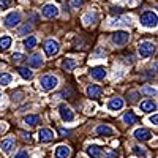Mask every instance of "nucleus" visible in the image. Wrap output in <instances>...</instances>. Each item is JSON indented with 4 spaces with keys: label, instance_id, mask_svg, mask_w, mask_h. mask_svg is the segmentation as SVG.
I'll return each instance as SVG.
<instances>
[{
    "label": "nucleus",
    "instance_id": "aec40b11",
    "mask_svg": "<svg viewBox=\"0 0 158 158\" xmlns=\"http://www.w3.org/2000/svg\"><path fill=\"white\" fill-rule=\"evenodd\" d=\"M97 19H98V15L95 11H89V13H85V15L82 16V22L84 24H95L97 22Z\"/></svg>",
    "mask_w": 158,
    "mask_h": 158
},
{
    "label": "nucleus",
    "instance_id": "58836bf2",
    "mask_svg": "<svg viewBox=\"0 0 158 158\" xmlns=\"http://www.w3.org/2000/svg\"><path fill=\"white\" fill-rule=\"evenodd\" d=\"M24 139L25 141H30V135H24Z\"/></svg>",
    "mask_w": 158,
    "mask_h": 158
},
{
    "label": "nucleus",
    "instance_id": "6e6552de",
    "mask_svg": "<svg viewBox=\"0 0 158 158\" xmlns=\"http://www.w3.org/2000/svg\"><path fill=\"white\" fill-rule=\"evenodd\" d=\"M59 114H60L63 122H73L74 120V112L71 111V108L67 106V104H60L59 106Z\"/></svg>",
    "mask_w": 158,
    "mask_h": 158
},
{
    "label": "nucleus",
    "instance_id": "6ab92c4d",
    "mask_svg": "<svg viewBox=\"0 0 158 158\" xmlns=\"http://www.w3.org/2000/svg\"><path fill=\"white\" fill-rule=\"evenodd\" d=\"M87 153L92 158H101L103 156V149L98 147V146H89L87 147Z\"/></svg>",
    "mask_w": 158,
    "mask_h": 158
},
{
    "label": "nucleus",
    "instance_id": "20e7f679",
    "mask_svg": "<svg viewBox=\"0 0 158 158\" xmlns=\"http://www.w3.org/2000/svg\"><path fill=\"white\" fill-rule=\"evenodd\" d=\"M130 41V33L125 30H117L112 33V43L117 46H125Z\"/></svg>",
    "mask_w": 158,
    "mask_h": 158
},
{
    "label": "nucleus",
    "instance_id": "cd10ccee",
    "mask_svg": "<svg viewBox=\"0 0 158 158\" xmlns=\"http://www.w3.org/2000/svg\"><path fill=\"white\" fill-rule=\"evenodd\" d=\"M11 74H8V73H3V74H0V85H8L10 82H11Z\"/></svg>",
    "mask_w": 158,
    "mask_h": 158
},
{
    "label": "nucleus",
    "instance_id": "412c9836",
    "mask_svg": "<svg viewBox=\"0 0 158 158\" xmlns=\"http://www.w3.org/2000/svg\"><path fill=\"white\" fill-rule=\"evenodd\" d=\"M76 67H77V62H76L74 59H65L63 63H62V68L67 70V71H71V70H74Z\"/></svg>",
    "mask_w": 158,
    "mask_h": 158
},
{
    "label": "nucleus",
    "instance_id": "5701e85b",
    "mask_svg": "<svg viewBox=\"0 0 158 158\" xmlns=\"http://www.w3.org/2000/svg\"><path fill=\"white\" fill-rule=\"evenodd\" d=\"M36 43H38L36 36H29V38L24 41V48H25V49H33V48L36 46Z\"/></svg>",
    "mask_w": 158,
    "mask_h": 158
},
{
    "label": "nucleus",
    "instance_id": "f704fd0d",
    "mask_svg": "<svg viewBox=\"0 0 158 158\" xmlns=\"http://www.w3.org/2000/svg\"><path fill=\"white\" fill-rule=\"evenodd\" d=\"M104 158H118V155H117V152H115V150H112V152H109V153L104 155Z\"/></svg>",
    "mask_w": 158,
    "mask_h": 158
},
{
    "label": "nucleus",
    "instance_id": "e433bc0d",
    "mask_svg": "<svg viewBox=\"0 0 158 158\" xmlns=\"http://www.w3.org/2000/svg\"><path fill=\"white\" fill-rule=\"evenodd\" d=\"M149 120H150V123H152V125H156V122H158V117H156V114H155V115H152V117L149 118Z\"/></svg>",
    "mask_w": 158,
    "mask_h": 158
},
{
    "label": "nucleus",
    "instance_id": "473e14b6",
    "mask_svg": "<svg viewBox=\"0 0 158 158\" xmlns=\"http://www.w3.org/2000/svg\"><path fill=\"white\" fill-rule=\"evenodd\" d=\"M13 3V0H0V6L2 8H8Z\"/></svg>",
    "mask_w": 158,
    "mask_h": 158
},
{
    "label": "nucleus",
    "instance_id": "c756f323",
    "mask_svg": "<svg viewBox=\"0 0 158 158\" xmlns=\"http://www.w3.org/2000/svg\"><path fill=\"white\" fill-rule=\"evenodd\" d=\"M142 94L150 95V97H155V95H156V90L152 89V87H146V89H142Z\"/></svg>",
    "mask_w": 158,
    "mask_h": 158
},
{
    "label": "nucleus",
    "instance_id": "f03ea898",
    "mask_svg": "<svg viewBox=\"0 0 158 158\" xmlns=\"http://www.w3.org/2000/svg\"><path fill=\"white\" fill-rule=\"evenodd\" d=\"M19 22H21V13H18V11H13V13H10V15H6L3 18V25L8 27V29L18 27Z\"/></svg>",
    "mask_w": 158,
    "mask_h": 158
},
{
    "label": "nucleus",
    "instance_id": "9d476101",
    "mask_svg": "<svg viewBox=\"0 0 158 158\" xmlns=\"http://www.w3.org/2000/svg\"><path fill=\"white\" fill-rule=\"evenodd\" d=\"M123 100L120 98V97H114V98H111L109 100V103H108V109L109 111H120L122 108H123Z\"/></svg>",
    "mask_w": 158,
    "mask_h": 158
},
{
    "label": "nucleus",
    "instance_id": "a211bd4d",
    "mask_svg": "<svg viewBox=\"0 0 158 158\" xmlns=\"http://www.w3.org/2000/svg\"><path fill=\"white\" fill-rule=\"evenodd\" d=\"M0 147H2V150H3V152H6V153H8L13 147H15V138L10 136V138L3 139L2 142H0Z\"/></svg>",
    "mask_w": 158,
    "mask_h": 158
},
{
    "label": "nucleus",
    "instance_id": "f257e3e1",
    "mask_svg": "<svg viewBox=\"0 0 158 158\" xmlns=\"http://www.w3.org/2000/svg\"><path fill=\"white\" fill-rule=\"evenodd\" d=\"M59 84V79L52 74H44L41 79H40V87H41L44 92H49L52 89H56Z\"/></svg>",
    "mask_w": 158,
    "mask_h": 158
},
{
    "label": "nucleus",
    "instance_id": "f8f14e48",
    "mask_svg": "<svg viewBox=\"0 0 158 158\" xmlns=\"http://www.w3.org/2000/svg\"><path fill=\"white\" fill-rule=\"evenodd\" d=\"M95 133L98 135V136H114V128L112 127H109V125H100V127H97L95 128Z\"/></svg>",
    "mask_w": 158,
    "mask_h": 158
},
{
    "label": "nucleus",
    "instance_id": "c85d7f7f",
    "mask_svg": "<svg viewBox=\"0 0 158 158\" xmlns=\"http://www.w3.org/2000/svg\"><path fill=\"white\" fill-rule=\"evenodd\" d=\"M13 62H15V63H19V62H24L25 60V57L22 56V54H19V52H16V54H13Z\"/></svg>",
    "mask_w": 158,
    "mask_h": 158
},
{
    "label": "nucleus",
    "instance_id": "39448f33",
    "mask_svg": "<svg viewBox=\"0 0 158 158\" xmlns=\"http://www.w3.org/2000/svg\"><path fill=\"white\" fill-rule=\"evenodd\" d=\"M153 52H155V44L152 41H142L139 44V54H141V57H144V59L150 57Z\"/></svg>",
    "mask_w": 158,
    "mask_h": 158
},
{
    "label": "nucleus",
    "instance_id": "c9c22d12",
    "mask_svg": "<svg viewBox=\"0 0 158 158\" xmlns=\"http://www.w3.org/2000/svg\"><path fill=\"white\" fill-rule=\"evenodd\" d=\"M71 2H73V6L79 8V6H82V3H84V0H71Z\"/></svg>",
    "mask_w": 158,
    "mask_h": 158
},
{
    "label": "nucleus",
    "instance_id": "dca6fc26",
    "mask_svg": "<svg viewBox=\"0 0 158 158\" xmlns=\"http://www.w3.org/2000/svg\"><path fill=\"white\" fill-rule=\"evenodd\" d=\"M87 95H89L90 98H98V97L101 95V87L97 85V84H90V85L87 87Z\"/></svg>",
    "mask_w": 158,
    "mask_h": 158
},
{
    "label": "nucleus",
    "instance_id": "1a4fd4ad",
    "mask_svg": "<svg viewBox=\"0 0 158 158\" xmlns=\"http://www.w3.org/2000/svg\"><path fill=\"white\" fill-rule=\"evenodd\" d=\"M54 138H56L54 131L49 130V128H41V130L38 131V139L41 141V142H51Z\"/></svg>",
    "mask_w": 158,
    "mask_h": 158
},
{
    "label": "nucleus",
    "instance_id": "72a5a7b5",
    "mask_svg": "<svg viewBox=\"0 0 158 158\" xmlns=\"http://www.w3.org/2000/svg\"><path fill=\"white\" fill-rule=\"evenodd\" d=\"M15 158H29V153L25 152V150H21V152H19V153H18Z\"/></svg>",
    "mask_w": 158,
    "mask_h": 158
},
{
    "label": "nucleus",
    "instance_id": "a878e982",
    "mask_svg": "<svg viewBox=\"0 0 158 158\" xmlns=\"http://www.w3.org/2000/svg\"><path fill=\"white\" fill-rule=\"evenodd\" d=\"M10 46H11V38L10 36H2V38H0V49L5 51Z\"/></svg>",
    "mask_w": 158,
    "mask_h": 158
},
{
    "label": "nucleus",
    "instance_id": "7c9ffc66",
    "mask_svg": "<svg viewBox=\"0 0 158 158\" xmlns=\"http://www.w3.org/2000/svg\"><path fill=\"white\" fill-rule=\"evenodd\" d=\"M30 30H32V25H30V24H25L24 27H22V29L19 30V36L25 35V33H27V32H30Z\"/></svg>",
    "mask_w": 158,
    "mask_h": 158
},
{
    "label": "nucleus",
    "instance_id": "bb28decb",
    "mask_svg": "<svg viewBox=\"0 0 158 158\" xmlns=\"http://www.w3.org/2000/svg\"><path fill=\"white\" fill-rule=\"evenodd\" d=\"M127 97H128V101H130V103H136V101L139 100V92H136V90H130L128 94H127Z\"/></svg>",
    "mask_w": 158,
    "mask_h": 158
},
{
    "label": "nucleus",
    "instance_id": "4be33fe9",
    "mask_svg": "<svg viewBox=\"0 0 158 158\" xmlns=\"http://www.w3.org/2000/svg\"><path fill=\"white\" fill-rule=\"evenodd\" d=\"M24 122L27 123L29 127H36L38 123H40V115H35V114H32V115H27L24 118Z\"/></svg>",
    "mask_w": 158,
    "mask_h": 158
},
{
    "label": "nucleus",
    "instance_id": "2f4dec72",
    "mask_svg": "<svg viewBox=\"0 0 158 158\" xmlns=\"http://www.w3.org/2000/svg\"><path fill=\"white\" fill-rule=\"evenodd\" d=\"M133 152L136 153V155H141V156H146V150H144L142 147H133Z\"/></svg>",
    "mask_w": 158,
    "mask_h": 158
},
{
    "label": "nucleus",
    "instance_id": "7ed1b4c3",
    "mask_svg": "<svg viewBox=\"0 0 158 158\" xmlns=\"http://www.w3.org/2000/svg\"><path fill=\"white\" fill-rule=\"evenodd\" d=\"M156 15L152 11H146L144 15L141 16V24L144 25V27H147V29H153L156 27Z\"/></svg>",
    "mask_w": 158,
    "mask_h": 158
},
{
    "label": "nucleus",
    "instance_id": "2eb2a0df",
    "mask_svg": "<svg viewBox=\"0 0 158 158\" xmlns=\"http://www.w3.org/2000/svg\"><path fill=\"white\" fill-rule=\"evenodd\" d=\"M71 155V149L68 146H59L56 149V158H68Z\"/></svg>",
    "mask_w": 158,
    "mask_h": 158
},
{
    "label": "nucleus",
    "instance_id": "423d86ee",
    "mask_svg": "<svg viewBox=\"0 0 158 158\" xmlns=\"http://www.w3.org/2000/svg\"><path fill=\"white\" fill-rule=\"evenodd\" d=\"M59 51H60V48H59V43L56 41V40H48V41L44 43V52L49 56V57H54V56H57L59 54Z\"/></svg>",
    "mask_w": 158,
    "mask_h": 158
},
{
    "label": "nucleus",
    "instance_id": "ddd939ff",
    "mask_svg": "<svg viewBox=\"0 0 158 158\" xmlns=\"http://www.w3.org/2000/svg\"><path fill=\"white\" fill-rule=\"evenodd\" d=\"M90 76L97 79V81H103L104 77H106V70H104L103 67H95L90 70Z\"/></svg>",
    "mask_w": 158,
    "mask_h": 158
},
{
    "label": "nucleus",
    "instance_id": "ea45409f",
    "mask_svg": "<svg viewBox=\"0 0 158 158\" xmlns=\"http://www.w3.org/2000/svg\"><path fill=\"white\" fill-rule=\"evenodd\" d=\"M0 131H2V125H0Z\"/></svg>",
    "mask_w": 158,
    "mask_h": 158
},
{
    "label": "nucleus",
    "instance_id": "4c0bfd02",
    "mask_svg": "<svg viewBox=\"0 0 158 158\" xmlns=\"http://www.w3.org/2000/svg\"><path fill=\"white\" fill-rule=\"evenodd\" d=\"M111 13H112V15H120L122 10H120V8H112V10H111Z\"/></svg>",
    "mask_w": 158,
    "mask_h": 158
},
{
    "label": "nucleus",
    "instance_id": "4468645a",
    "mask_svg": "<svg viewBox=\"0 0 158 158\" xmlns=\"http://www.w3.org/2000/svg\"><path fill=\"white\" fill-rule=\"evenodd\" d=\"M139 109L142 112H153V111H156V103L152 100H146L139 104Z\"/></svg>",
    "mask_w": 158,
    "mask_h": 158
},
{
    "label": "nucleus",
    "instance_id": "f3484780",
    "mask_svg": "<svg viewBox=\"0 0 158 158\" xmlns=\"http://www.w3.org/2000/svg\"><path fill=\"white\" fill-rule=\"evenodd\" d=\"M29 65H30V67H33V68L43 67V57H41V54H33V56H30Z\"/></svg>",
    "mask_w": 158,
    "mask_h": 158
},
{
    "label": "nucleus",
    "instance_id": "393cba45",
    "mask_svg": "<svg viewBox=\"0 0 158 158\" xmlns=\"http://www.w3.org/2000/svg\"><path fill=\"white\" fill-rule=\"evenodd\" d=\"M123 122H125L127 125H133V123L136 122V115L131 112V111H128V112L123 115Z\"/></svg>",
    "mask_w": 158,
    "mask_h": 158
},
{
    "label": "nucleus",
    "instance_id": "9b49d317",
    "mask_svg": "<svg viewBox=\"0 0 158 158\" xmlns=\"http://www.w3.org/2000/svg\"><path fill=\"white\" fill-rule=\"evenodd\" d=\"M133 136H135L138 141H149V139H152V133H150L149 130H146V128H138V130H135Z\"/></svg>",
    "mask_w": 158,
    "mask_h": 158
},
{
    "label": "nucleus",
    "instance_id": "b1692460",
    "mask_svg": "<svg viewBox=\"0 0 158 158\" xmlns=\"http://www.w3.org/2000/svg\"><path fill=\"white\" fill-rule=\"evenodd\" d=\"M18 73H19L24 79H27V81H30V79L33 77V73H32L29 68H22V67H21V68H18Z\"/></svg>",
    "mask_w": 158,
    "mask_h": 158
},
{
    "label": "nucleus",
    "instance_id": "0eeeda50",
    "mask_svg": "<svg viewBox=\"0 0 158 158\" xmlns=\"http://www.w3.org/2000/svg\"><path fill=\"white\" fill-rule=\"evenodd\" d=\"M41 13H43V16L48 18V19L57 18V16H59V6H57L56 3H48V5L43 6Z\"/></svg>",
    "mask_w": 158,
    "mask_h": 158
}]
</instances>
